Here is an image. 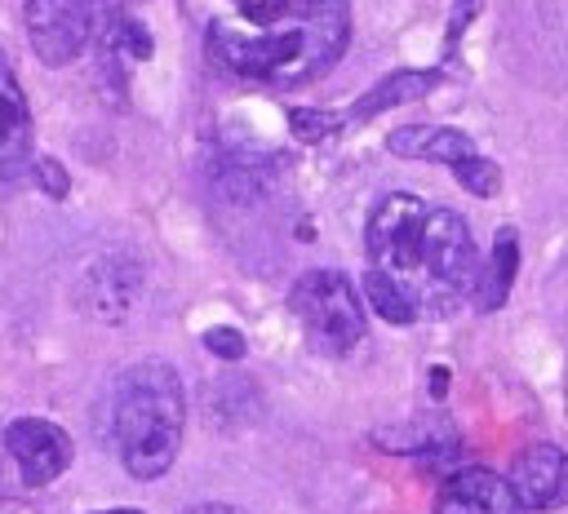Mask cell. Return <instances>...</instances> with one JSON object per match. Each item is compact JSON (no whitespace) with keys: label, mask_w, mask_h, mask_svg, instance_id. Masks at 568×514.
<instances>
[{"label":"cell","mask_w":568,"mask_h":514,"mask_svg":"<svg viewBox=\"0 0 568 514\" xmlns=\"http://www.w3.org/2000/svg\"><path fill=\"white\" fill-rule=\"evenodd\" d=\"M368 266L390 275L417 315H453L479 284V253L457 208L426 204L422 195L390 191L377 199L364 226Z\"/></svg>","instance_id":"6da1fadb"},{"label":"cell","mask_w":568,"mask_h":514,"mask_svg":"<svg viewBox=\"0 0 568 514\" xmlns=\"http://www.w3.org/2000/svg\"><path fill=\"white\" fill-rule=\"evenodd\" d=\"M351 13L346 0H311V9L284 27H235L213 18L209 22V58L244 80H266V84H297L320 71H328L342 49H346Z\"/></svg>","instance_id":"7a4b0ae2"},{"label":"cell","mask_w":568,"mask_h":514,"mask_svg":"<svg viewBox=\"0 0 568 514\" xmlns=\"http://www.w3.org/2000/svg\"><path fill=\"white\" fill-rule=\"evenodd\" d=\"M111 448L120 465L133 479H160L178 448L186 425V394L169 363L146 359L115 377L111 386Z\"/></svg>","instance_id":"3957f363"},{"label":"cell","mask_w":568,"mask_h":514,"mask_svg":"<svg viewBox=\"0 0 568 514\" xmlns=\"http://www.w3.org/2000/svg\"><path fill=\"white\" fill-rule=\"evenodd\" d=\"M288 310L297 315L306 341L320 354H346L364 337V306L355 284L342 270H306L288 292Z\"/></svg>","instance_id":"277c9868"},{"label":"cell","mask_w":568,"mask_h":514,"mask_svg":"<svg viewBox=\"0 0 568 514\" xmlns=\"http://www.w3.org/2000/svg\"><path fill=\"white\" fill-rule=\"evenodd\" d=\"M27 40L44 66L75 62L93 40V0H27Z\"/></svg>","instance_id":"5b68a950"},{"label":"cell","mask_w":568,"mask_h":514,"mask_svg":"<svg viewBox=\"0 0 568 514\" xmlns=\"http://www.w3.org/2000/svg\"><path fill=\"white\" fill-rule=\"evenodd\" d=\"M4 452L13 456L18 474L27 487H44L53 483L67 465H71V439L62 425L44 421V417H18L4 430Z\"/></svg>","instance_id":"8992f818"},{"label":"cell","mask_w":568,"mask_h":514,"mask_svg":"<svg viewBox=\"0 0 568 514\" xmlns=\"http://www.w3.org/2000/svg\"><path fill=\"white\" fill-rule=\"evenodd\" d=\"M142 297V270L133 257H98L80 279V306L102 323H124Z\"/></svg>","instance_id":"52a82bcc"},{"label":"cell","mask_w":568,"mask_h":514,"mask_svg":"<svg viewBox=\"0 0 568 514\" xmlns=\"http://www.w3.org/2000/svg\"><path fill=\"white\" fill-rule=\"evenodd\" d=\"M519 510L524 505L515 496V483L484 465L457 470L435 496V514H519Z\"/></svg>","instance_id":"ba28073f"},{"label":"cell","mask_w":568,"mask_h":514,"mask_svg":"<svg viewBox=\"0 0 568 514\" xmlns=\"http://www.w3.org/2000/svg\"><path fill=\"white\" fill-rule=\"evenodd\" d=\"M510 483L524 510H550L568 501V452L555 443H532L515 456Z\"/></svg>","instance_id":"9c48e42d"},{"label":"cell","mask_w":568,"mask_h":514,"mask_svg":"<svg viewBox=\"0 0 568 514\" xmlns=\"http://www.w3.org/2000/svg\"><path fill=\"white\" fill-rule=\"evenodd\" d=\"M386 146L395 155L430 160V164H448V168H457L462 160L475 155V142L462 128H444V124H404V128H395L386 137Z\"/></svg>","instance_id":"30bf717a"},{"label":"cell","mask_w":568,"mask_h":514,"mask_svg":"<svg viewBox=\"0 0 568 514\" xmlns=\"http://www.w3.org/2000/svg\"><path fill=\"white\" fill-rule=\"evenodd\" d=\"M31 155V111L13 80V71L0 62V177H13Z\"/></svg>","instance_id":"8fae6325"},{"label":"cell","mask_w":568,"mask_h":514,"mask_svg":"<svg viewBox=\"0 0 568 514\" xmlns=\"http://www.w3.org/2000/svg\"><path fill=\"white\" fill-rule=\"evenodd\" d=\"M439 80H444L439 71H390L386 80H377L368 93L355 97L351 120H373V115H382V111H390V106H408L413 97H426Z\"/></svg>","instance_id":"7c38bea8"},{"label":"cell","mask_w":568,"mask_h":514,"mask_svg":"<svg viewBox=\"0 0 568 514\" xmlns=\"http://www.w3.org/2000/svg\"><path fill=\"white\" fill-rule=\"evenodd\" d=\"M515 270H519V239L510 226L497 230L493 239V261L479 270V284H475V306L479 310H497L515 284Z\"/></svg>","instance_id":"4fadbf2b"},{"label":"cell","mask_w":568,"mask_h":514,"mask_svg":"<svg viewBox=\"0 0 568 514\" xmlns=\"http://www.w3.org/2000/svg\"><path fill=\"white\" fill-rule=\"evenodd\" d=\"M364 297H368V306L386 319V323H413L417 319V301L390 279V275H382V270H364Z\"/></svg>","instance_id":"5bb4252c"},{"label":"cell","mask_w":568,"mask_h":514,"mask_svg":"<svg viewBox=\"0 0 568 514\" xmlns=\"http://www.w3.org/2000/svg\"><path fill=\"white\" fill-rule=\"evenodd\" d=\"M102 44H106V53L115 58V71H124L129 62H138V58L151 53V35H146V27H142L138 18H129V13H115V18L106 22Z\"/></svg>","instance_id":"9a60e30c"},{"label":"cell","mask_w":568,"mask_h":514,"mask_svg":"<svg viewBox=\"0 0 568 514\" xmlns=\"http://www.w3.org/2000/svg\"><path fill=\"white\" fill-rule=\"evenodd\" d=\"M217 186L231 195V199H253L271 186V164L266 160H253V155H231L217 173Z\"/></svg>","instance_id":"2e32d148"},{"label":"cell","mask_w":568,"mask_h":514,"mask_svg":"<svg viewBox=\"0 0 568 514\" xmlns=\"http://www.w3.org/2000/svg\"><path fill=\"white\" fill-rule=\"evenodd\" d=\"M231 4H235V13H240L248 27H257V31L284 27V22H293V18H302V13L311 9V0H231Z\"/></svg>","instance_id":"e0dca14e"},{"label":"cell","mask_w":568,"mask_h":514,"mask_svg":"<svg viewBox=\"0 0 568 514\" xmlns=\"http://www.w3.org/2000/svg\"><path fill=\"white\" fill-rule=\"evenodd\" d=\"M453 173H457V182H462L470 195H479V199H488V195L501 191V168H497L493 160H484L479 151H475L470 160H462Z\"/></svg>","instance_id":"ac0fdd59"},{"label":"cell","mask_w":568,"mask_h":514,"mask_svg":"<svg viewBox=\"0 0 568 514\" xmlns=\"http://www.w3.org/2000/svg\"><path fill=\"white\" fill-rule=\"evenodd\" d=\"M288 128L302 142H324L328 133L342 128V115H328V111H315V106H297V111H288Z\"/></svg>","instance_id":"d6986e66"},{"label":"cell","mask_w":568,"mask_h":514,"mask_svg":"<svg viewBox=\"0 0 568 514\" xmlns=\"http://www.w3.org/2000/svg\"><path fill=\"white\" fill-rule=\"evenodd\" d=\"M204 350L209 354H217V359H244V332H235V328H209L204 332Z\"/></svg>","instance_id":"ffe728a7"},{"label":"cell","mask_w":568,"mask_h":514,"mask_svg":"<svg viewBox=\"0 0 568 514\" xmlns=\"http://www.w3.org/2000/svg\"><path fill=\"white\" fill-rule=\"evenodd\" d=\"M36 173H40V186H44L49 195H67V168H62L58 160H40Z\"/></svg>","instance_id":"44dd1931"},{"label":"cell","mask_w":568,"mask_h":514,"mask_svg":"<svg viewBox=\"0 0 568 514\" xmlns=\"http://www.w3.org/2000/svg\"><path fill=\"white\" fill-rule=\"evenodd\" d=\"M475 9H479V0H457L453 22H448V44H457V35H462V31H466V22L475 18Z\"/></svg>","instance_id":"7402d4cb"},{"label":"cell","mask_w":568,"mask_h":514,"mask_svg":"<svg viewBox=\"0 0 568 514\" xmlns=\"http://www.w3.org/2000/svg\"><path fill=\"white\" fill-rule=\"evenodd\" d=\"M186 514H244V510H235V505H217V501H209V505H195V510H186Z\"/></svg>","instance_id":"603a6c76"},{"label":"cell","mask_w":568,"mask_h":514,"mask_svg":"<svg viewBox=\"0 0 568 514\" xmlns=\"http://www.w3.org/2000/svg\"><path fill=\"white\" fill-rule=\"evenodd\" d=\"M444 386H448V372L435 368V372H430V394H444Z\"/></svg>","instance_id":"cb8c5ba5"},{"label":"cell","mask_w":568,"mask_h":514,"mask_svg":"<svg viewBox=\"0 0 568 514\" xmlns=\"http://www.w3.org/2000/svg\"><path fill=\"white\" fill-rule=\"evenodd\" d=\"M102 514H142V510H102Z\"/></svg>","instance_id":"d4e9b609"}]
</instances>
